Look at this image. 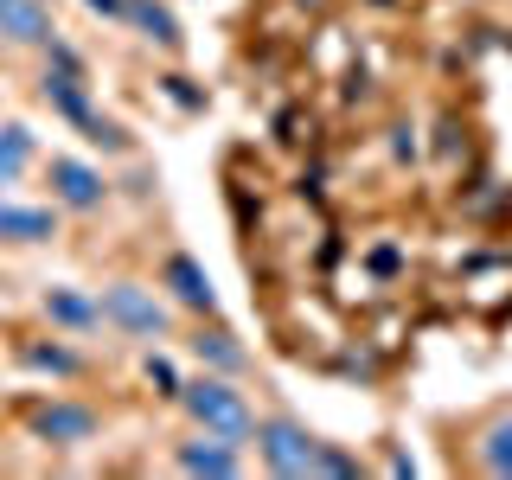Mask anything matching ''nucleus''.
Wrapping results in <instances>:
<instances>
[{
	"mask_svg": "<svg viewBox=\"0 0 512 480\" xmlns=\"http://www.w3.org/2000/svg\"><path fill=\"white\" fill-rule=\"evenodd\" d=\"M122 20L141 32L148 45H160V52H180V20L167 13V0H128Z\"/></svg>",
	"mask_w": 512,
	"mask_h": 480,
	"instance_id": "12",
	"label": "nucleus"
},
{
	"mask_svg": "<svg viewBox=\"0 0 512 480\" xmlns=\"http://www.w3.org/2000/svg\"><path fill=\"white\" fill-rule=\"evenodd\" d=\"M26 167H32V128L7 122V128H0V186H13Z\"/></svg>",
	"mask_w": 512,
	"mask_h": 480,
	"instance_id": "15",
	"label": "nucleus"
},
{
	"mask_svg": "<svg viewBox=\"0 0 512 480\" xmlns=\"http://www.w3.org/2000/svg\"><path fill=\"white\" fill-rule=\"evenodd\" d=\"M58 237V218L45 205H13L0 199V244H52Z\"/></svg>",
	"mask_w": 512,
	"mask_h": 480,
	"instance_id": "10",
	"label": "nucleus"
},
{
	"mask_svg": "<svg viewBox=\"0 0 512 480\" xmlns=\"http://www.w3.org/2000/svg\"><path fill=\"white\" fill-rule=\"evenodd\" d=\"M148 384H160V397H180V372H173L160 352H148Z\"/></svg>",
	"mask_w": 512,
	"mask_h": 480,
	"instance_id": "18",
	"label": "nucleus"
},
{
	"mask_svg": "<svg viewBox=\"0 0 512 480\" xmlns=\"http://www.w3.org/2000/svg\"><path fill=\"white\" fill-rule=\"evenodd\" d=\"M45 180H52V199L64 205V212H96L103 205V173L90 167V160H77V154H52L45 160Z\"/></svg>",
	"mask_w": 512,
	"mask_h": 480,
	"instance_id": "5",
	"label": "nucleus"
},
{
	"mask_svg": "<svg viewBox=\"0 0 512 480\" xmlns=\"http://www.w3.org/2000/svg\"><path fill=\"white\" fill-rule=\"evenodd\" d=\"M96 308H103V327L128 333V340H167L173 333V308L141 282H109Z\"/></svg>",
	"mask_w": 512,
	"mask_h": 480,
	"instance_id": "2",
	"label": "nucleus"
},
{
	"mask_svg": "<svg viewBox=\"0 0 512 480\" xmlns=\"http://www.w3.org/2000/svg\"><path fill=\"white\" fill-rule=\"evenodd\" d=\"M173 461H180L186 474H212V480H231V474H244V455H237V442L212 436V429H199L192 442H180V448H173Z\"/></svg>",
	"mask_w": 512,
	"mask_h": 480,
	"instance_id": "6",
	"label": "nucleus"
},
{
	"mask_svg": "<svg viewBox=\"0 0 512 480\" xmlns=\"http://www.w3.org/2000/svg\"><path fill=\"white\" fill-rule=\"evenodd\" d=\"M32 436L52 442V448H77V442L96 436V410H84V404H39L32 410Z\"/></svg>",
	"mask_w": 512,
	"mask_h": 480,
	"instance_id": "7",
	"label": "nucleus"
},
{
	"mask_svg": "<svg viewBox=\"0 0 512 480\" xmlns=\"http://www.w3.org/2000/svg\"><path fill=\"white\" fill-rule=\"evenodd\" d=\"M256 455H263L269 474L301 480V474H314L320 436H314L308 423H295V416H269V423H256Z\"/></svg>",
	"mask_w": 512,
	"mask_h": 480,
	"instance_id": "3",
	"label": "nucleus"
},
{
	"mask_svg": "<svg viewBox=\"0 0 512 480\" xmlns=\"http://www.w3.org/2000/svg\"><path fill=\"white\" fill-rule=\"evenodd\" d=\"M180 410L192 416L199 429H212V436H224V442H244V436H256V416H250V404H244V391H237L231 378H192V384H180Z\"/></svg>",
	"mask_w": 512,
	"mask_h": 480,
	"instance_id": "1",
	"label": "nucleus"
},
{
	"mask_svg": "<svg viewBox=\"0 0 512 480\" xmlns=\"http://www.w3.org/2000/svg\"><path fill=\"white\" fill-rule=\"evenodd\" d=\"M397 263H404V256H397L391 244H378V250H372V269H378V276H391V269H397Z\"/></svg>",
	"mask_w": 512,
	"mask_h": 480,
	"instance_id": "19",
	"label": "nucleus"
},
{
	"mask_svg": "<svg viewBox=\"0 0 512 480\" xmlns=\"http://www.w3.org/2000/svg\"><path fill=\"white\" fill-rule=\"evenodd\" d=\"M84 7L96 13V20H122V7H128V0H84Z\"/></svg>",
	"mask_w": 512,
	"mask_h": 480,
	"instance_id": "20",
	"label": "nucleus"
},
{
	"mask_svg": "<svg viewBox=\"0 0 512 480\" xmlns=\"http://www.w3.org/2000/svg\"><path fill=\"white\" fill-rule=\"evenodd\" d=\"M314 474H359V461L340 455L333 442H320V455H314Z\"/></svg>",
	"mask_w": 512,
	"mask_h": 480,
	"instance_id": "17",
	"label": "nucleus"
},
{
	"mask_svg": "<svg viewBox=\"0 0 512 480\" xmlns=\"http://www.w3.org/2000/svg\"><path fill=\"white\" fill-rule=\"evenodd\" d=\"M0 39L7 45H52V13H45V0H0Z\"/></svg>",
	"mask_w": 512,
	"mask_h": 480,
	"instance_id": "9",
	"label": "nucleus"
},
{
	"mask_svg": "<svg viewBox=\"0 0 512 480\" xmlns=\"http://www.w3.org/2000/svg\"><path fill=\"white\" fill-rule=\"evenodd\" d=\"M186 346H192V359H199V365H212V372H224V378H231V372H244V346H237L224 327H212V333L199 327Z\"/></svg>",
	"mask_w": 512,
	"mask_h": 480,
	"instance_id": "13",
	"label": "nucleus"
},
{
	"mask_svg": "<svg viewBox=\"0 0 512 480\" xmlns=\"http://www.w3.org/2000/svg\"><path fill=\"white\" fill-rule=\"evenodd\" d=\"M308 7H320V0H308Z\"/></svg>",
	"mask_w": 512,
	"mask_h": 480,
	"instance_id": "21",
	"label": "nucleus"
},
{
	"mask_svg": "<svg viewBox=\"0 0 512 480\" xmlns=\"http://www.w3.org/2000/svg\"><path fill=\"white\" fill-rule=\"evenodd\" d=\"M39 308H45V320H52V327H71V333L103 327V308H96L90 295H77V288H45Z\"/></svg>",
	"mask_w": 512,
	"mask_h": 480,
	"instance_id": "11",
	"label": "nucleus"
},
{
	"mask_svg": "<svg viewBox=\"0 0 512 480\" xmlns=\"http://www.w3.org/2000/svg\"><path fill=\"white\" fill-rule=\"evenodd\" d=\"M20 359L32 365V372H52V378H77V372H84V359H77V352L71 346H45V340H32V346H20Z\"/></svg>",
	"mask_w": 512,
	"mask_h": 480,
	"instance_id": "16",
	"label": "nucleus"
},
{
	"mask_svg": "<svg viewBox=\"0 0 512 480\" xmlns=\"http://www.w3.org/2000/svg\"><path fill=\"white\" fill-rule=\"evenodd\" d=\"M39 96L58 109L64 122H77V128L96 122V109H90V96H84V71H77V52H64L58 39H52V64H45V77H39Z\"/></svg>",
	"mask_w": 512,
	"mask_h": 480,
	"instance_id": "4",
	"label": "nucleus"
},
{
	"mask_svg": "<svg viewBox=\"0 0 512 480\" xmlns=\"http://www.w3.org/2000/svg\"><path fill=\"white\" fill-rule=\"evenodd\" d=\"M160 288H167L180 308H192V314H212V308H218V288H212V276H205L192 256H167V269H160Z\"/></svg>",
	"mask_w": 512,
	"mask_h": 480,
	"instance_id": "8",
	"label": "nucleus"
},
{
	"mask_svg": "<svg viewBox=\"0 0 512 480\" xmlns=\"http://www.w3.org/2000/svg\"><path fill=\"white\" fill-rule=\"evenodd\" d=\"M480 468L512 480V410L487 416V429H480Z\"/></svg>",
	"mask_w": 512,
	"mask_h": 480,
	"instance_id": "14",
	"label": "nucleus"
}]
</instances>
